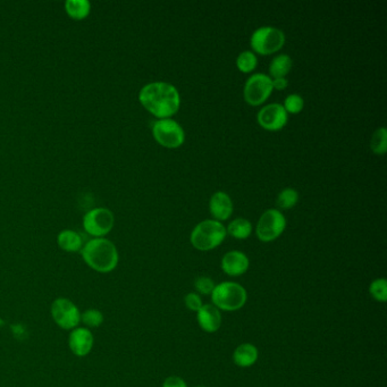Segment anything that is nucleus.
<instances>
[{
	"label": "nucleus",
	"instance_id": "nucleus-1",
	"mask_svg": "<svg viewBox=\"0 0 387 387\" xmlns=\"http://www.w3.org/2000/svg\"><path fill=\"white\" fill-rule=\"evenodd\" d=\"M140 103L159 118H168L177 113L181 97L175 86L166 82H153L143 86L139 93Z\"/></svg>",
	"mask_w": 387,
	"mask_h": 387
},
{
	"label": "nucleus",
	"instance_id": "nucleus-2",
	"mask_svg": "<svg viewBox=\"0 0 387 387\" xmlns=\"http://www.w3.org/2000/svg\"><path fill=\"white\" fill-rule=\"evenodd\" d=\"M82 257L89 267L99 273L113 271L118 264L116 247L103 238L90 240L82 248Z\"/></svg>",
	"mask_w": 387,
	"mask_h": 387
},
{
	"label": "nucleus",
	"instance_id": "nucleus-3",
	"mask_svg": "<svg viewBox=\"0 0 387 387\" xmlns=\"http://www.w3.org/2000/svg\"><path fill=\"white\" fill-rule=\"evenodd\" d=\"M226 238V229L219 221H205L195 226L191 243L200 251H208L219 247Z\"/></svg>",
	"mask_w": 387,
	"mask_h": 387
},
{
	"label": "nucleus",
	"instance_id": "nucleus-4",
	"mask_svg": "<svg viewBox=\"0 0 387 387\" xmlns=\"http://www.w3.org/2000/svg\"><path fill=\"white\" fill-rule=\"evenodd\" d=\"M212 303L216 308L234 311L242 308L247 301V292L241 285L233 282H224L216 285L212 293Z\"/></svg>",
	"mask_w": 387,
	"mask_h": 387
},
{
	"label": "nucleus",
	"instance_id": "nucleus-5",
	"mask_svg": "<svg viewBox=\"0 0 387 387\" xmlns=\"http://www.w3.org/2000/svg\"><path fill=\"white\" fill-rule=\"evenodd\" d=\"M153 133L157 142L169 149L179 148L186 140L182 126L174 119L162 118L155 121L153 125Z\"/></svg>",
	"mask_w": 387,
	"mask_h": 387
},
{
	"label": "nucleus",
	"instance_id": "nucleus-6",
	"mask_svg": "<svg viewBox=\"0 0 387 387\" xmlns=\"http://www.w3.org/2000/svg\"><path fill=\"white\" fill-rule=\"evenodd\" d=\"M250 42L255 53L266 56L276 53L284 46L285 36L276 27H264L253 32Z\"/></svg>",
	"mask_w": 387,
	"mask_h": 387
},
{
	"label": "nucleus",
	"instance_id": "nucleus-7",
	"mask_svg": "<svg viewBox=\"0 0 387 387\" xmlns=\"http://www.w3.org/2000/svg\"><path fill=\"white\" fill-rule=\"evenodd\" d=\"M273 79L266 74H253L245 86V99L251 106H259L269 99L273 92Z\"/></svg>",
	"mask_w": 387,
	"mask_h": 387
},
{
	"label": "nucleus",
	"instance_id": "nucleus-8",
	"mask_svg": "<svg viewBox=\"0 0 387 387\" xmlns=\"http://www.w3.org/2000/svg\"><path fill=\"white\" fill-rule=\"evenodd\" d=\"M51 316L60 328L67 331L77 328L81 323V312L79 308L68 299H56L51 305Z\"/></svg>",
	"mask_w": 387,
	"mask_h": 387
},
{
	"label": "nucleus",
	"instance_id": "nucleus-9",
	"mask_svg": "<svg viewBox=\"0 0 387 387\" xmlns=\"http://www.w3.org/2000/svg\"><path fill=\"white\" fill-rule=\"evenodd\" d=\"M286 219L277 209H269L262 214L257 225V236L262 242L274 241L284 232Z\"/></svg>",
	"mask_w": 387,
	"mask_h": 387
},
{
	"label": "nucleus",
	"instance_id": "nucleus-10",
	"mask_svg": "<svg viewBox=\"0 0 387 387\" xmlns=\"http://www.w3.org/2000/svg\"><path fill=\"white\" fill-rule=\"evenodd\" d=\"M114 226V215L110 209L95 208L83 217V227L92 236L101 238L110 233Z\"/></svg>",
	"mask_w": 387,
	"mask_h": 387
},
{
	"label": "nucleus",
	"instance_id": "nucleus-11",
	"mask_svg": "<svg viewBox=\"0 0 387 387\" xmlns=\"http://www.w3.org/2000/svg\"><path fill=\"white\" fill-rule=\"evenodd\" d=\"M258 123L262 127L269 131H278L286 125L288 113L284 107L278 103H271L264 107L258 113Z\"/></svg>",
	"mask_w": 387,
	"mask_h": 387
},
{
	"label": "nucleus",
	"instance_id": "nucleus-12",
	"mask_svg": "<svg viewBox=\"0 0 387 387\" xmlns=\"http://www.w3.org/2000/svg\"><path fill=\"white\" fill-rule=\"evenodd\" d=\"M93 335L88 328L77 327L72 329L68 338L70 349L77 357H84L93 348Z\"/></svg>",
	"mask_w": 387,
	"mask_h": 387
},
{
	"label": "nucleus",
	"instance_id": "nucleus-13",
	"mask_svg": "<svg viewBox=\"0 0 387 387\" xmlns=\"http://www.w3.org/2000/svg\"><path fill=\"white\" fill-rule=\"evenodd\" d=\"M249 269V259L240 251L227 252L222 259V269L229 276H240Z\"/></svg>",
	"mask_w": 387,
	"mask_h": 387
},
{
	"label": "nucleus",
	"instance_id": "nucleus-14",
	"mask_svg": "<svg viewBox=\"0 0 387 387\" xmlns=\"http://www.w3.org/2000/svg\"><path fill=\"white\" fill-rule=\"evenodd\" d=\"M210 212L219 221H226L232 215L233 202L226 193L219 191L212 195L210 199Z\"/></svg>",
	"mask_w": 387,
	"mask_h": 387
},
{
	"label": "nucleus",
	"instance_id": "nucleus-15",
	"mask_svg": "<svg viewBox=\"0 0 387 387\" xmlns=\"http://www.w3.org/2000/svg\"><path fill=\"white\" fill-rule=\"evenodd\" d=\"M198 321L203 331L214 333L222 325V316L215 305H202L201 309L198 311Z\"/></svg>",
	"mask_w": 387,
	"mask_h": 387
},
{
	"label": "nucleus",
	"instance_id": "nucleus-16",
	"mask_svg": "<svg viewBox=\"0 0 387 387\" xmlns=\"http://www.w3.org/2000/svg\"><path fill=\"white\" fill-rule=\"evenodd\" d=\"M257 359H258V350L255 345H249V343L238 347L233 355L235 364L242 368L250 367L255 364Z\"/></svg>",
	"mask_w": 387,
	"mask_h": 387
},
{
	"label": "nucleus",
	"instance_id": "nucleus-17",
	"mask_svg": "<svg viewBox=\"0 0 387 387\" xmlns=\"http://www.w3.org/2000/svg\"><path fill=\"white\" fill-rule=\"evenodd\" d=\"M60 248L67 252H77L83 247L82 238L79 233L72 229H65L58 234L57 238Z\"/></svg>",
	"mask_w": 387,
	"mask_h": 387
},
{
	"label": "nucleus",
	"instance_id": "nucleus-18",
	"mask_svg": "<svg viewBox=\"0 0 387 387\" xmlns=\"http://www.w3.org/2000/svg\"><path fill=\"white\" fill-rule=\"evenodd\" d=\"M292 68L291 57L288 55H278L275 57L269 66V73L274 79H281L285 77L290 73Z\"/></svg>",
	"mask_w": 387,
	"mask_h": 387
},
{
	"label": "nucleus",
	"instance_id": "nucleus-19",
	"mask_svg": "<svg viewBox=\"0 0 387 387\" xmlns=\"http://www.w3.org/2000/svg\"><path fill=\"white\" fill-rule=\"evenodd\" d=\"M65 8L70 16L77 20H81L88 16L91 8V3L88 0H67L65 3Z\"/></svg>",
	"mask_w": 387,
	"mask_h": 387
},
{
	"label": "nucleus",
	"instance_id": "nucleus-20",
	"mask_svg": "<svg viewBox=\"0 0 387 387\" xmlns=\"http://www.w3.org/2000/svg\"><path fill=\"white\" fill-rule=\"evenodd\" d=\"M227 232L238 240H245L248 238L252 232L251 223L248 219H238L233 221L227 227Z\"/></svg>",
	"mask_w": 387,
	"mask_h": 387
},
{
	"label": "nucleus",
	"instance_id": "nucleus-21",
	"mask_svg": "<svg viewBox=\"0 0 387 387\" xmlns=\"http://www.w3.org/2000/svg\"><path fill=\"white\" fill-rule=\"evenodd\" d=\"M371 150L376 155H384L387 150V131L385 127L376 129L371 142Z\"/></svg>",
	"mask_w": 387,
	"mask_h": 387
},
{
	"label": "nucleus",
	"instance_id": "nucleus-22",
	"mask_svg": "<svg viewBox=\"0 0 387 387\" xmlns=\"http://www.w3.org/2000/svg\"><path fill=\"white\" fill-rule=\"evenodd\" d=\"M257 62L258 60H257L255 53H251V51H243L238 55L236 65H238V70L243 73H250L257 66Z\"/></svg>",
	"mask_w": 387,
	"mask_h": 387
},
{
	"label": "nucleus",
	"instance_id": "nucleus-23",
	"mask_svg": "<svg viewBox=\"0 0 387 387\" xmlns=\"http://www.w3.org/2000/svg\"><path fill=\"white\" fill-rule=\"evenodd\" d=\"M298 201L299 193L297 192V190L288 188V189L283 190V191L278 195L277 201L276 202H277L279 208L290 209L292 208V207H295Z\"/></svg>",
	"mask_w": 387,
	"mask_h": 387
},
{
	"label": "nucleus",
	"instance_id": "nucleus-24",
	"mask_svg": "<svg viewBox=\"0 0 387 387\" xmlns=\"http://www.w3.org/2000/svg\"><path fill=\"white\" fill-rule=\"evenodd\" d=\"M81 321L86 325V327H99L103 323V314L101 311L97 309H88L81 314Z\"/></svg>",
	"mask_w": 387,
	"mask_h": 387
},
{
	"label": "nucleus",
	"instance_id": "nucleus-25",
	"mask_svg": "<svg viewBox=\"0 0 387 387\" xmlns=\"http://www.w3.org/2000/svg\"><path fill=\"white\" fill-rule=\"evenodd\" d=\"M371 293L377 301L385 302L387 300V282L384 278L376 279L371 285Z\"/></svg>",
	"mask_w": 387,
	"mask_h": 387
},
{
	"label": "nucleus",
	"instance_id": "nucleus-26",
	"mask_svg": "<svg viewBox=\"0 0 387 387\" xmlns=\"http://www.w3.org/2000/svg\"><path fill=\"white\" fill-rule=\"evenodd\" d=\"M305 106V101L302 99V97L299 95H290V96L285 99L284 110L286 113L290 114H299L303 110Z\"/></svg>",
	"mask_w": 387,
	"mask_h": 387
},
{
	"label": "nucleus",
	"instance_id": "nucleus-27",
	"mask_svg": "<svg viewBox=\"0 0 387 387\" xmlns=\"http://www.w3.org/2000/svg\"><path fill=\"white\" fill-rule=\"evenodd\" d=\"M215 286V283L212 278L205 277V276L199 277L195 283V290L201 295H212Z\"/></svg>",
	"mask_w": 387,
	"mask_h": 387
},
{
	"label": "nucleus",
	"instance_id": "nucleus-28",
	"mask_svg": "<svg viewBox=\"0 0 387 387\" xmlns=\"http://www.w3.org/2000/svg\"><path fill=\"white\" fill-rule=\"evenodd\" d=\"M186 305L190 310L199 311L203 305L201 299L197 293H190L186 297Z\"/></svg>",
	"mask_w": 387,
	"mask_h": 387
},
{
	"label": "nucleus",
	"instance_id": "nucleus-29",
	"mask_svg": "<svg viewBox=\"0 0 387 387\" xmlns=\"http://www.w3.org/2000/svg\"><path fill=\"white\" fill-rule=\"evenodd\" d=\"M162 387H188L186 386V382L183 381L182 378L177 377V376H172L166 379L165 383Z\"/></svg>",
	"mask_w": 387,
	"mask_h": 387
},
{
	"label": "nucleus",
	"instance_id": "nucleus-30",
	"mask_svg": "<svg viewBox=\"0 0 387 387\" xmlns=\"http://www.w3.org/2000/svg\"><path fill=\"white\" fill-rule=\"evenodd\" d=\"M288 86V81L285 77L273 79V88L277 90H284Z\"/></svg>",
	"mask_w": 387,
	"mask_h": 387
},
{
	"label": "nucleus",
	"instance_id": "nucleus-31",
	"mask_svg": "<svg viewBox=\"0 0 387 387\" xmlns=\"http://www.w3.org/2000/svg\"><path fill=\"white\" fill-rule=\"evenodd\" d=\"M197 387H205V386H197Z\"/></svg>",
	"mask_w": 387,
	"mask_h": 387
}]
</instances>
